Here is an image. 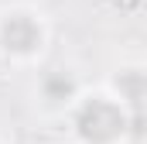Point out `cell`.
<instances>
[{
	"label": "cell",
	"instance_id": "6da1fadb",
	"mask_svg": "<svg viewBox=\"0 0 147 144\" xmlns=\"http://www.w3.org/2000/svg\"><path fill=\"white\" fill-rule=\"evenodd\" d=\"M79 134L86 137V141H113L123 127H127V117L120 113V107H113L110 100H92V103H86V107L79 110Z\"/></svg>",
	"mask_w": 147,
	"mask_h": 144
},
{
	"label": "cell",
	"instance_id": "3957f363",
	"mask_svg": "<svg viewBox=\"0 0 147 144\" xmlns=\"http://www.w3.org/2000/svg\"><path fill=\"white\" fill-rule=\"evenodd\" d=\"M120 89H123L134 103H140V100L147 96V79L137 75V72H123V75H120Z\"/></svg>",
	"mask_w": 147,
	"mask_h": 144
},
{
	"label": "cell",
	"instance_id": "7a4b0ae2",
	"mask_svg": "<svg viewBox=\"0 0 147 144\" xmlns=\"http://www.w3.org/2000/svg\"><path fill=\"white\" fill-rule=\"evenodd\" d=\"M3 41H7V48H14V52L34 48V45H38L34 21H31V17H10V21L3 24Z\"/></svg>",
	"mask_w": 147,
	"mask_h": 144
}]
</instances>
